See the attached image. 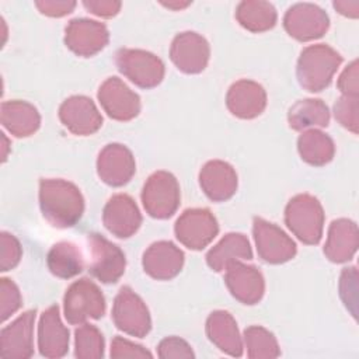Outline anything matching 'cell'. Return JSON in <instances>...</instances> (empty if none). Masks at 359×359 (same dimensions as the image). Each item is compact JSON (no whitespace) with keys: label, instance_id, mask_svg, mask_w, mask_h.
Instances as JSON below:
<instances>
[{"label":"cell","instance_id":"1","mask_svg":"<svg viewBox=\"0 0 359 359\" xmlns=\"http://www.w3.org/2000/svg\"><path fill=\"white\" fill-rule=\"evenodd\" d=\"M39 206L43 217L55 227H73L83 216L84 198L80 189L62 178L39 181Z\"/></svg>","mask_w":359,"mask_h":359},{"label":"cell","instance_id":"2","mask_svg":"<svg viewBox=\"0 0 359 359\" xmlns=\"http://www.w3.org/2000/svg\"><path fill=\"white\" fill-rule=\"evenodd\" d=\"M341 63V55L331 46L325 43L310 45L299 56L297 80L304 90L318 93L330 86Z\"/></svg>","mask_w":359,"mask_h":359},{"label":"cell","instance_id":"3","mask_svg":"<svg viewBox=\"0 0 359 359\" xmlns=\"http://www.w3.org/2000/svg\"><path fill=\"white\" fill-rule=\"evenodd\" d=\"M285 223L302 243L317 244L324 230V210L320 201L309 194L293 196L285 209Z\"/></svg>","mask_w":359,"mask_h":359},{"label":"cell","instance_id":"4","mask_svg":"<svg viewBox=\"0 0 359 359\" xmlns=\"http://www.w3.org/2000/svg\"><path fill=\"white\" fill-rule=\"evenodd\" d=\"M63 311L65 318L72 325L98 320L105 313L104 294L93 280L81 278L67 287L63 297Z\"/></svg>","mask_w":359,"mask_h":359},{"label":"cell","instance_id":"5","mask_svg":"<svg viewBox=\"0 0 359 359\" xmlns=\"http://www.w3.org/2000/svg\"><path fill=\"white\" fill-rule=\"evenodd\" d=\"M180 185L168 171L153 172L143 185L142 203L144 210L154 219L171 217L180 206Z\"/></svg>","mask_w":359,"mask_h":359},{"label":"cell","instance_id":"6","mask_svg":"<svg viewBox=\"0 0 359 359\" xmlns=\"http://www.w3.org/2000/svg\"><path fill=\"white\" fill-rule=\"evenodd\" d=\"M118 70L140 88H153L164 79V63L151 52L122 48L115 53Z\"/></svg>","mask_w":359,"mask_h":359},{"label":"cell","instance_id":"7","mask_svg":"<svg viewBox=\"0 0 359 359\" xmlns=\"http://www.w3.org/2000/svg\"><path fill=\"white\" fill-rule=\"evenodd\" d=\"M88 271L102 283H115L125 272L126 259L123 251L104 236L87 234Z\"/></svg>","mask_w":359,"mask_h":359},{"label":"cell","instance_id":"8","mask_svg":"<svg viewBox=\"0 0 359 359\" xmlns=\"http://www.w3.org/2000/svg\"><path fill=\"white\" fill-rule=\"evenodd\" d=\"M112 320L118 330L136 338L146 337L151 328L149 309L129 286L121 287L115 296Z\"/></svg>","mask_w":359,"mask_h":359},{"label":"cell","instance_id":"9","mask_svg":"<svg viewBox=\"0 0 359 359\" xmlns=\"http://www.w3.org/2000/svg\"><path fill=\"white\" fill-rule=\"evenodd\" d=\"M174 233L178 241L189 250H202L217 236L219 224L209 209H187L177 219Z\"/></svg>","mask_w":359,"mask_h":359},{"label":"cell","instance_id":"10","mask_svg":"<svg viewBox=\"0 0 359 359\" xmlns=\"http://www.w3.org/2000/svg\"><path fill=\"white\" fill-rule=\"evenodd\" d=\"M254 240L258 257L268 264H283L296 255L294 241L276 224L254 217Z\"/></svg>","mask_w":359,"mask_h":359},{"label":"cell","instance_id":"11","mask_svg":"<svg viewBox=\"0 0 359 359\" xmlns=\"http://www.w3.org/2000/svg\"><path fill=\"white\" fill-rule=\"evenodd\" d=\"M283 27L292 38L307 42L321 38L330 27V20L318 6L297 3L287 8L283 17Z\"/></svg>","mask_w":359,"mask_h":359},{"label":"cell","instance_id":"12","mask_svg":"<svg viewBox=\"0 0 359 359\" xmlns=\"http://www.w3.org/2000/svg\"><path fill=\"white\" fill-rule=\"evenodd\" d=\"M98 101L115 121H130L140 112V98L119 77H108L98 88Z\"/></svg>","mask_w":359,"mask_h":359},{"label":"cell","instance_id":"13","mask_svg":"<svg viewBox=\"0 0 359 359\" xmlns=\"http://www.w3.org/2000/svg\"><path fill=\"white\" fill-rule=\"evenodd\" d=\"M108 41L107 27L94 20L74 18L65 29V43L77 56H94L107 46Z\"/></svg>","mask_w":359,"mask_h":359},{"label":"cell","instance_id":"14","mask_svg":"<svg viewBox=\"0 0 359 359\" xmlns=\"http://www.w3.org/2000/svg\"><path fill=\"white\" fill-rule=\"evenodd\" d=\"M209 56L208 41L196 32H181L171 42L170 57L177 69L187 74H196L205 70Z\"/></svg>","mask_w":359,"mask_h":359},{"label":"cell","instance_id":"15","mask_svg":"<svg viewBox=\"0 0 359 359\" xmlns=\"http://www.w3.org/2000/svg\"><path fill=\"white\" fill-rule=\"evenodd\" d=\"M59 119L73 135L95 133L102 125V116L94 101L86 95H72L59 107Z\"/></svg>","mask_w":359,"mask_h":359},{"label":"cell","instance_id":"16","mask_svg":"<svg viewBox=\"0 0 359 359\" xmlns=\"http://www.w3.org/2000/svg\"><path fill=\"white\" fill-rule=\"evenodd\" d=\"M36 310H28L0 331V355L27 359L34 355V323Z\"/></svg>","mask_w":359,"mask_h":359},{"label":"cell","instance_id":"17","mask_svg":"<svg viewBox=\"0 0 359 359\" xmlns=\"http://www.w3.org/2000/svg\"><path fill=\"white\" fill-rule=\"evenodd\" d=\"M136 171L132 151L119 143L107 144L97 158V174L111 187H122L130 181Z\"/></svg>","mask_w":359,"mask_h":359},{"label":"cell","instance_id":"18","mask_svg":"<svg viewBox=\"0 0 359 359\" xmlns=\"http://www.w3.org/2000/svg\"><path fill=\"white\" fill-rule=\"evenodd\" d=\"M105 229L118 238L133 236L140 224L142 215L135 201L126 194H116L108 199L102 212Z\"/></svg>","mask_w":359,"mask_h":359},{"label":"cell","instance_id":"19","mask_svg":"<svg viewBox=\"0 0 359 359\" xmlns=\"http://www.w3.org/2000/svg\"><path fill=\"white\" fill-rule=\"evenodd\" d=\"M224 282L231 296L243 304L258 303L265 292L262 273L252 265L236 261L227 266Z\"/></svg>","mask_w":359,"mask_h":359},{"label":"cell","instance_id":"20","mask_svg":"<svg viewBox=\"0 0 359 359\" xmlns=\"http://www.w3.org/2000/svg\"><path fill=\"white\" fill-rule=\"evenodd\" d=\"M144 272L157 280L175 278L184 265V252L171 241H156L143 254Z\"/></svg>","mask_w":359,"mask_h":359},{"label":"cell","instance_id":"21","mask_svg":"<svg viewBox=\"0 0 359 359\" xmlns=\"http://www.w3.org/2000/svg\"><path fill=\"white\" fill-rule=\"evenodd\" d=\"M39 353L49 359H57L69 351V330L63 325L59 314V306L48 307L39 318L38 325Z\"/></svg>","mask_w":359,"mask_h":359},{"label":"cell","instance_id":"22","mask_svg":"<svg viewBox=\"0 0 359 359\" xmlns=\"http://www.w3.org/2000/svg\"><path fill=\"white\" fill-rule=\"evenodd\" d=\"M226 105L234 116L252 119L264 112L266 93L261 84L243 79L230 86L226 95Z\"/></svg>","mask_w":359,"mask_h":359},{"label":"cell","instance_id":"23","mask_svg":"<svg viewBox=\"0 0 359 359\" xmlns=\"http://www.w3.org/2000/svg\"><path fill=\"white\" fill-rule=\"evenodd\" d=\"M199 184L210 201L223 202L236 194L237 174L229 163L222 160H210L199 172Z\"/></svg>","mask_w":359,"mask_h":359},{"label":"cell","instance_id":"24","mask_svg":"<svg viewBox=\"0 0 359 359\" xmlns=\"http://www.w3.org/2000/svg\"><path fill=\"white\" fill-rule=\"evenodd\" d=\"M359 245V233L355 222L349 219H337L330 224L327 241L324 245L325 257L337 264L349 261Z\"/></svg>","mask_w":359,"mask_h":359},{"label":"cell","instance_id":"25","mask_svg":"<svg viewBox=\"0 0 359 359\" xmlns=\"http://www.w3.org/2000/svg\"><path fill=\"white\" fill-rule=\"evenodd\" d=\"M206 334L222 352L234 358L243 355V339L237 323L229 311L216 310L210 313L206 320Z\"/></svg>","mask_w":359,"mask_h":359},{"label":"cell","instance_id":"26","mask_svg":"<svg viewBox=\"0 0 359 359\" xmlns=\"http://www.w3.org/2000/svg\"><path fill=\"white\" fill-rule=\"evenodd\" d=\"M0 119L4 129L15 137H27L35 133L41 125L38 109L21 100L4 101L0 107Z\"/></svg>","mask_w":359,"mask_h":359},{"label":"cell","instance_id":"27","mask_svg":"<svg viewBox=\"0 0 359 359\" xmlns=\"http://www.w3.org/2000/svg\"><path fill=\"white\" fill-rule=\"evenodd\" d=\"M252 258V250L247 236L241 233H227L215 247L206 254V262L215 272L227 269L236 261Z\"/></svg>","mask_w":359,"mask_h":359},{"label":"cell","instance_id":"28","mask_svg":"<svg viewBox=\"0 0 359 359\" xmlns=\"http://www.w3.org/2000/svg\"><path fill=\"white\" fill-rule=\"evenodd\" d=\"M46 264L52 275L60 279H70L84 268V261L79 247L70 241L53 244L48 252Z\"/></svg>","mask_w":359,"mask_h":359},{"label":"cell","instance_id":"29","mask_svg":"<svg viewBox=\"0 0 359 359\" xmlns=\"http://www.w3.org/2000/svg\"><path fill=\"white\" fill-rule=\"evenodd\" d=\"M287 122L294 130L324 128L330 123V111L321 100H300L290 107L287 112Z\"/></svg>","mask_w":359,"mask_h":359},{"label":"cell","instance_id":"30","mask_svg":"<svg viewBox=\"0 0 359 359\" xmlns=\"http://www.w3.org/2000/svg\"><path fill=\"white\" fill-rule=\"evenodd\" d=\"M297 150L303 161L316 167L325 165L335 154L332 139L318 129L304 130L297 139Z\"/></svg>","mask_w":359,"mask_h":359},{"label":"cell","instance_id":"31","mask_svg":"<svg viewBox=\"0 0 359 359\" xmlns=\"http://www.w3.org/2000/svg\"><path fill=\"white\" fill-rule=\"evenodd\" d=\"M276 10L268 1L247 0L238 3L236 8V20L238 24L251 32H264L275 27Z\"/></svg>","mask_w":359,"mask_h":359},{"label":"cell","instance_id":"32","mask_svg":"<svg viewBox=\"0 0 359 359\" xmlns=\"http://www.w3.org/2000/svg\"><path fill=\"white\" fill-rule=\"evenodd\" d=\"M247 355L251 359H272L280 355L275 335L261 325H251L244 331Z\"/></svg>","mask_w":359,"mask_h":359},{"label":"cell","instance_id":"33","mask_svg":"<svg viewBox=\"0 0 359 359\" xmlns=\"http://www.w3.org/2000/svg\"><path fill=\"white\" fill-rule=\"evenodd\" d=\"M104 337L93 324H80L74 331V355L79 359H100L104 356Z\"/></svg>","mask_w":359,"mask_h":359},{"label":"cell","instance_id":"34","mask_svg":"<svg viewBox=\"0 0 359 359\" xmlns=\"http://www.w3.org/2000/svg\"><path fill=\"white\" fill-rule=\"evenodd\" d=\"M339 296L353 318L358 316V271L355 266L344 268L339 278Z\"/></svg>","mask_w":359,"mask_h":359},{"label":"cell","instance_id":"35","mask_svg":"<svg viewBox=\"0 0 359 359\" xmlns=\"http://www.w3.org/2000/svg\"><path fill=\"white\" fill-rule=\"evenodd\" d=\"M359 105H358V97L351 95H342L334 105V115L335 119L348 130L352 133H358L359 126Z\"/></svg>","mask_w":359,"mask_h":359},{"label":"cell","instance_id":"36","mask_svg":"<svg viewBox=\"0 0 359 359\" xmlns=\"http://www.w3.org/2000/svg\"><path fill=\"white\" fill-rule=\"evenodd\" d=\"M22 303L18 286L8 278L0 279V320L4 323L11 317Z\"/></svg>","mask_w":359,"mask_h":359},{"label":"cell","instance_id":"37","mask_svg":"<svg viewBox=\"0 0 359 359\" xmlns=\"http://www.w3.org/2000/svg\"><path fill=\"white\" fill-rule=\"evenodd\" d=\"M22 248L20 241L10 233H0V271L6 272L15 268L21 259Z\"/></svg>","mask_w":359,"mask_h":359},{"label":"cell","instance_id":"38","mask_svg":"<svg viewBox=\"0 0 359 359\" xmlns=\"http://www.w3.org/2000/svg\"><path fill=\"white\" fill-rule=\"evenodd\" d=\"M157 353L163 359H171V358H194V352L189 346V344L178 337H167L164 338L158 346Z\"/></svg>","mask_w":359,"mask_h":359},{"label":"cell","instance_id":"39","mask_svg":"<svg viewBox=\"0 0 359 359\" xmlns=\"http://www.w3.org/2000/svg\"><path fill=\"white\" fill-rule=\"evenodd\" d=\"M111 358L114 359H125V358H151V352H149L142 345H137L126 338L115 337L111 342Z\"/></svg>","mask_w":359,"mask_h":359},{"label":"cell","instance_id":"40","mask_svg":"<svg viewBox=\"0 0 359 359\" xmlns=\"http://www.w3.org/2000/svg\"><path fill=\"white\" fill-rule=\"evenodd\" d=\"M338 88L344 95L358 97L359 84H358V62H351L338 79Z\"/></svg>","mask_w":359,"mask_h":359},{"label":"cell","instance_id":"41","mask_svg":"<svg viewBox=\"0 0 359 359\" xmlns=\"http://www.w3.org/2000/svg\"><path fill=\"white\" fill-rule=\"evenodd\" d=\"M38 10L48 15V17H65L70 14L74 7L76 1H60V0H45V1H35Z\"/></svg>","mask_w":359,"mask_h":359},{"label":"cell","instance_id":"42","mask_svg":"<svg viewBox=\"0 0 359 359\" xmlns=\"http://www.w3.org/2000/svg\"><path fill=\"white\" fill-rule=\"evenodd\" d=\"M83 6L88 10V13L109 18L114 17L119 13L122 3L121 1H114V0H90V1H83Z\"/></svg>","mask_w":359,"mask_h":359},{"label":"cell","instance_id":"43","mask_svg":"<svg viewBox=\"0 0 359 359\" xmlns=\"http://www.w3.org/2000/svg\"><path fill=\"white\" fill-rule=\"evenodd\" d=\"M338 13H341L342 15L346 17H352L356 18L358 17V8H359V3L358 1H334L332 4Z\"/></svg>","mask_w":359,"mask_h":359},{"label":"cell","instance_id":"44","mask_svg":"<svg viewBox=\"0 0 359 359\" xmlns=\"http://www.w3.org/2000/svg\"><path fill=\"white\" fill-rule=\"evenodd\" d=\"M1 140H3V156H1V160L3 161H6V158H7V144H8V140H7V137L4 136V133H1Z\"/></svg>","mask_w":359,"mask_h":359},{"label":"cell","instance_id":"45","mask_svg":"<svg viewBox=\"0 0 359 359\" xmlns=\"http://www.w3.org/2000/svg\"><path fill=\"white\" fill-rule=\"evenodd\" d=\"M189 3H185V4H171V3H163V6L165 7H170V8H182V7H187Z\"/></svg>","mask_w":359,"mask_h":359}]
</instances>
